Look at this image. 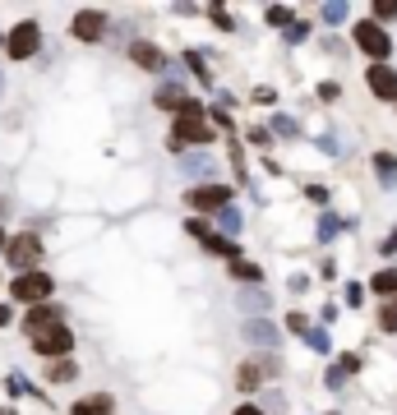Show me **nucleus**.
Returning <instances> with one entry per match:
<instances>
[{"mask_svg": "<svg viewBox=\"0 0 397 415\" xmlns=\"http://www.w3.org/2000/svg\"><path fill=\"white\" fill-rule=\"evenodd\" d=\"M33 337V351L37 355H65L74 346V332L65 328V323H51V328H42V332H28Z\"/></svg>", "mask_w": 397, "mask_h": 415, "instance_id": "obj_1", "label": "nucleus"}, {"mask_svg": "<svg viewBox=\"0 0 397 415\" xmlns=\"http://www.w3.org/2000/svg\"><path fill=\"white\" fill-rule=\"evenodd\" d=\"M356 46H361L365 56H374V61H388V51H393V37L383 33L379 24H356Z\"/></svg>", "mask_w": 397, "mask_h": 415, "instance_id": "obj_2", "label": "nucleus"}, {"mask_svg": "<svg viewBox=\"0 0 397 415\" xmlns=\"http://www.w3.org/2000/svg\"><path fill=\"white\" fill-rule=\"evenodd\" d=\"M42 46V28H37V19H28V24H19L14 33H9V42H5V51L14 56V61H28V56Z\"/></svg>", "mask_w": 397, "mask_h": 415, "instance_id": "obj_3", "label": "nucleus"}, {"mask_svg": "<svg viewBox=\"0 0 397 415\" xmlns=\"http://www.w3.org/2000/svg\"><path fill=\"white\" fill-rule=\"evenodd\" d=\"M180 143H212V130L203 125V116H176V130H171V148L180 153Z\"/></svg>", "mask_w": 397, "mask_h": 415, "instance_id": "obj_4", "label": "nucleus"}, {"mask_svg": "<svg viewBox=\"0 0 397 415\" xmlns=\"http://www.w3.org/2000/svg\"><path fill=\"white\" fill-rule=\"evenodd\" d=\"M5 259L14 263V268H24V272H37V259H42L37 235H14V240H9V250H5Z\"/></svg>", "mask_w": 397, "mask_h": 415, "instance_id": "obj_5", "label": "nucleus"}, {"mask_svg": "<svg viewBox=\"0 0 397 415\" xmlns=\"http://www.w3.org/2000/svg\"><path fill=\"white\" fill-rule=\"evenodd\" d=\"M185 203L199 208V212H222V208H231V190L227 185H203V190L185 194Z\"/></svg>", "mask_w": 397, "mask_h": 415, "instance_id": "obj_6", "label": "nucleus"}, {"mask_svg": "<svg viewBox=\"0 0 397 415\" xmlns=\"http://www.w3.org/2000/svg\"><path fill=\"white\" fill-rule=\"evenodd\" d=\"M46 295H51V277L46 272H24L14 282V300H24V304H42Z\"/></svg>", "mask_w": 397, "mask_h": 415, "instance_id": "obj_7", "label": "nucleus"}, {"mask_svg": "<svg viewBox=\"0 0 397 415\" xmlns=\"http://www.w3.org/2000/svg\"><path fill=\"white\" fill-rule=\"evenodd\" d=\"M70 33L79 37V42H102V37H106V14H102V9H79L74 24H70Z\"/></svg>", "mask_w": 397, "mask_h": 415, "instance_id": "obj_8", "label": "nucleus"}, {"mask_svg": "<svg viewBox=\"0 0 397 415\" xmlns=\"http://www.w3.org/2000/svg\"><path fill=\"white\" fill-rule=\"evenodd\" d=\"M190 235H199V240L203 245H208V254H222V259H231V263H236V245H231L227 240V235H217V231H208V226H203V222H190Z\"/></svg>", "mask_w": 397, "mask_h": 415, "instance_id": "obj_9", "label": "nucleus"}, {"mask_svg": "<svg viewBox=\"0 0 397 415\" xmlns=\"http://www.w3.org/2000/svg\"><path fill=\"white\" fill-rule=\"evenodd\" d=\"M51 323H65V309H61V304H33L24 328L28 332H42V328H51Z\"/></svg>", "mask_w": 397, "mask_h": 415, "instance_id": "obj_10", "label": "nucleus"}, {"mask_svg": "<svg viewBox=\"0 0 397 415\" xmlns=\"http://www.w3.org/2000/svg\"><path fill=\"white\" fill-rule=\"evenodd\" d=\"M365 78H370V93H374V97H393V102H397V69L374 65Z\"/></svg>", "mask_w": 397, "mask_h": 415, "instance_id": "obj_11", "label": "nucleus"}, {"mask_svg": "<svg viewBox=\"0 0 397 415\" xmlns=\"http://www.w3.org/2000/svg\"><path fill=\"white\" fill-rule=\"evenodd\" d=\"M245 337L259 342V346H277V342H282V332H277L268 319H249V323H245Z\"/></svg>", "mask_w": 397, "mask_h": 415, "instance_id": "obj_12", "label": "nucleus"}, {"mask_svg": "<svg viewBox=\"0 0 397 415\" xmlns=\"http://www.w3.org/2000/svg\"><path fill=\"white\" fill-rule=\"evenodd\" d=\"M130 56H134V65H143V69H167V56H162L158 46H148V42H134Z\"/></svg>", "mask_w": 397, "mask_h": 415, "instance_id": "obj_13", "label": "nucleus"}, {"mask_svg": "<svg viewBox=\"0 0 397 415\" xmlns=\"http://www.w3.org/2000/svg\"><path fill=\"white\" fill-rule=\"evenodd\" d=\"M115 401L106 397V392H93V397H83V401H74V411L70 415H111Z\"/></svg>", "mask_w": 397, "mask_h": 415, "instance_id": "obj_14", "label": "nucleus"}, {"mask_svg": "<svg viewBox=\"0 0 397 415\" xmlns=\"http://www.w3.org/2000/svg\"><path fill=\"white\" fill-rule=\"evenodd\" d=\"M185 102H190V97L180 93L176 83H162V88H158V106H167V111H176V116H180V106H185Z\"/></svg>", "mask_w": 397, "mask_h": 415, "instance_id": "obj_15", "label": "nucleus"}, {"mask_svg": "<svg viewBox=\"0 0 397 415\" xmlns=\"http://www.w3.org/2000/svg\"><path fill=\"white\" fill-rule=\"evenodd\" d=\"M370 291H379V295H388V300H397V268H383V272H374Z\"/></svg>", "mask_w": 397, "mask_h": 415, "instance_id": "obj_16", "label": "nucleus"}, {"mask_svg": "<svg viewBox=\"0 0 397 415\" xmlns=\"http://www.w3.org/2000/svg\"><path fill=\"white\" fill-rule=\"evenodd\" d=\"M374 171H379V180L393 190V185H397V157L393 153H379V157H374Z\"/></svg>", "mask_w": 397, "mask_h": 415, "instance_id": "obj_17", "label": "nucleus"}, {"mask_svg": "<svg viewBox=\"0 0 397 415\" xmlns=\"http://www.w3.org/2000/svg\"><path fill=\"white\" fill-rule=\"evenodd\" d=\"M180 171H185V175H208L212 162H208V157H185V162H180Z\"/></svg>", "mask_w": 397, "mask_h": 415, "instance_id": "obj_18", "label": "nucleus"}, {"mask_svg": "<svg viewBox=\"0 0 397 415\" xmlns=\"http://www.w3.org/2000/svg\"><path fill=\"white\" fill-rule=\"evenodd\" d=\"M379 328H383V332H397V300H388V304L379 309Z\"/></svg>", "mask_w": 397, "mask_h": 415, "instance_id": "obj_19", "label": "nucleus"}, {"mask_svg": "<svg viewBox=\"0 0 397 415\" xmlns=\"http://www.w3.org/2000/svg\"><path fill=\"white\" fill-rule=\"evenodd\" d=\"M231 272H236L240 282H259V277H264V272L254 268V263H245V259H236V263H231Z\"/></svg>", "mask_w": 397, "mask_h": 415, "instance_id": "obj_20", "label": "nucleus"}, {"mask_svg": "<svg viewBox=\"0 0 397 415\" xmlns=\"http://www.w3.org/2000/svg\"><path fill=\"white\" fill-rule=\"evenodd\" d=\"M217 222H222V231H240V222H245V217H240L236 208H222V212H217Z\"/></svg>", "mask_w": 397, "mask_h": 415, "instance_id": "obj_21", "label": "nucleus"}, {"mask_svg": "<svg viewBox=\"0 0 397 415\" xmlns=\"http://www.w3.org/2000/svg\"><path fill=\"white\" fill-rule=\"evenodd\" d=\"M259 379H264V369H259L254 360H249L245 369H240V388H259Z\"/></svg>", "mask_w": 397, "mask_h": 415, "instance_id": "obj_22", "label": "nucleus"}, {"mask_svg": "<svg viewBox=\"0 0 397 415\" xmlns=\"http://www.w3.org/2000/svg\"><path fill=\"white\" fill-rule=\"evenodd\" d=\"M74 374H79V369H74V364H70V360H61V364H51V383H70V379H74Z\"/></svg>", "mask_w": 397, "mask_h": 415, "instance_id": "obj_23", "label": "nucleus"}, {"mask_svg": "<svg viewBox=\"0 0 397 415\" xmlns=\"http://www.w3.org/2000/svg\"><path fill=\"white\" fill-rule=\"evenodd\" d=\"M268 24L287 28V24H292V9H282V5H268Z\"/></svg>", "mask_w": 397, "mask_h": 415, "instance_id": "obj_24", "label": "nucleus"}, {"mask_svg": "<svg viewBox=\"0 0 397 415\" xmlns=\"http://www.w3.org/2000/svg\"><path fill=\"white\" fill-rule=\"evenodd\" d=\"M240 304H245V309H264L268 295H264V291H245V295H240Z\"/></svg>", "mask_w": 397, "mask_h": 415, "instance_id": "obj_25", "label": "nucleus"}, {"mask_svg": "<svg viewBox=\"0 0 397 415\" xmlns=\"http://www.w3.org/2000/svg\"><path fill=\"white\" fill-rule=\"evenodd\" d=\"M374 19H397V0H374Z\"/></svg>", "mask_w": 397, "mask_h": 415, "instance_id": "obj_26", "label": "nucleus"}, {"mask_svg": "<svg viewBox=\"0 0 397 415\" xmlns=\"http://www.w3.org/2000/svg\"><path fill=\"white\" fill-rule=\"evenodd\" d=\"M305 342L314 346V351H328V332H319V328H309V332H305Z\"/></svg>", "mask_w": 397, "mask_h": 415, "instance_id": "obj_27", "label": "nucleus"}, {"mask_svg": "<svg viewBox=\"0 0 397 415\" xmlns=\"http://www.w3.org/2000/svg\"><path fill=\"white\" fill-rule=\"evenodd\" d=\"M185 65L195 69V74L203 78V83H208V69H203V56H199V51H190V56H185Z\"/></svg>", "mask_w": 397, "mask_h": 415, "instance_id": "obj_28", "label": "nucleus"}, {"mask_svg": "<svg viewBox=\"0 0 397 415\" xmlns=\"http://www.w3.org/2000/svg\"><path fill=\"white\" fill-rule=\"evenodd\" d=\"M324 19H328V24H342V19H346V5H324Z\"/></svg>", "mask_w": 397, "mask_h": 415, "instance_id": "obj_29", "label": "nucleus"}, {"mask_svg": "<svg viewBox=\"0 0 397 415\" xmlns=\"http://www.w3.org/2000/svg\"><path fill=\"white\" fill-rule=\"evenodd\" d=\"M287 328H292V332H300V337H305V332H309V319H305V314H292V319H287Z\"/></svg>", "mask_w": 397, "mask_h": 415, "instance_id": "obj_30", "label": "nucleus"}, {"mask_svg": "<svg viewBox=\"0 0 397 415\" xmlns=\"http://www.w3.org/2000/svg\"><path fill=\"white\" fill-rule=\"evenodd\" d=\"M273 130H277V134H287V138H296V121H287V116H277V121H273Z\"/></svg>", "mask_w": 397, "mask_h": 415, "instance_id": "obj_31", "label": "nucleus"}, {"mask_svg": "<svg viewBox=\"0 0 397 415\" xmlns=\"http://www.w3.org/2000/svg\"><path fill=\"white\" fill-rule=\"evenodd\" d=\"M342 379H346V369H342V364H333V369H328V388H337Z\"/></svg>", "mask_w": 397, "mask_h": 415, "instance_id": "obj_32", "label": "nucleus"}, {"mask_svg": "<svg viewBox=\"0 0 397 415\" xmlns=\"http://www.w3.org/2000/svg\"><path fill=\"white\" fill-rule=\"evenodd\" d=\"M393 250H397V231L388 235V245H383V254H393Z\"/></svg>", "mask_w": 397, "mask_h": 415, "instance_id": "obj_33", "label": "nucleus"}, {"mask_svg": "<svg viewBox=\"0 0 397 415\" xmlns=\"http://www.w3.org/2000/svg\"><path fill=\"white\" fill-rule=\"evenodd\" d=\"M236 415H264V411H259V406H240Z\"/></svg>", "mask_w": 397, "mask_h": 415, "instance_id": "obj_34", "label": "nucleus"}, {"mask_svg": "<svg viewBox=\"0 0 397 415\" xmlns=\"http://www.w3.org/2000/svg\"><path fill=\"white\" fill-rule=\"evenodd\" d=\"M5 323H9V309H5V304H0V328H5Z\"/></svg>", "mask_w": 397, "mask_h": 415, "instance_id": "obj_35", "label": "nucleus"}, {"mask_svg": "<svg viewBox=\"0 0 397 415\" xmlns=\"http://www.w3.org/2000/svg\"><path fill=\"white\" fill-rule=\"evenodd\" d=\"M0 250H9V240H5V231H0Z\"/></svg>", "mask_w": 397, "mask_h": 415, "instance_id": "obj_36", "label": "nucleus"}]
</instances>
